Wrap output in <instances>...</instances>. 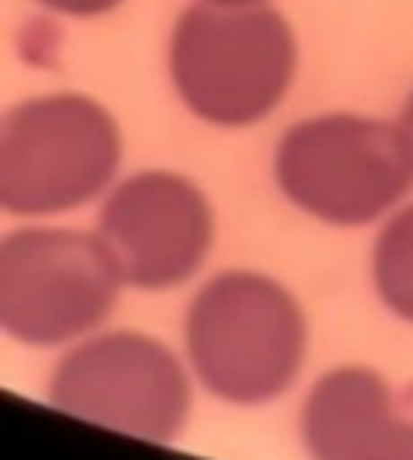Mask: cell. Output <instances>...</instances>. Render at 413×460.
I'll return each instance as SVG.
<instances>
[{"instance_id": "6da1fadb", "label": "cell", "mask_w": 413, "mask_h": 460, "mask_svg": "<svg viewBox=\"0 0 413 460\" xmlns=\"http://www.w3.org/2000/svg\"><path fill=\"white\" fill-rule=\"evenodd\" d=\"M305 356V309L269 273H212L183 309V359L194 385L226 406L277 402L302 377Z\"/></svg>"}, {"instance_id": "7a4b0ae2", "label": "cell", "mask_w": 413, "mask_h": 460, "mask_svg": "<svg viewBox=\"0 0 413 460\" xmlns=\"http://www.w3.org/2000/svg\"><path fill=\"white\" fill-rule=\"evenodd\" d=\"M298 68L291 25L269 4H190L169 40V79L183 108L223 129L262 122Z\"/></svg>"}, {"instance_id": "3957f363", "label": "cell", "mask_w": 413, "mask_h": 460, "mask_svg": "<svg viewBox=\"0 0 413 460\" xmlns=\"http://www.w3.org/2000/svg\"><path fill=\"white\" fill-rule=\"evenodd\" d=\"M287 205L316 223L356 230L388 219L413 190V147L399 122L327 111L294 122L273 151Z\"/></svg>"}, {"instance_id": "277c9868", "label": "cell", "mask_w": 413, "mask_h": 460, "mask_svg": "<svg viewBox=\"0 0 413 460\" xmlns=\"http://www.w3.org/2000/svg\"><path fill=\"white\" fill-rule=\"evenodd\" d=\"M119 165V122L86 93L29 97L0 122V208L7 216L50 219L101 201Z\"/></svg>"}, {"instance_id": "5b68a950", "label": "cell", "mask_w": 413, "mask_h": 460, "mask_svg": "<svg viewBox=\"0 0 413 460\" xmlns=\"http://www.w3.org/2000/svg\"><path fill=\"white\" fill-rule=\"evenodd\" d=\"M122 288L93 230L29 223L0 241V331L18 345H75L108 323Z\"/></svg>"}, {"instance_id": "8992f818", "label": "cell", "mask_w": 413, "mask_h": 460, "mask_svg": "<svg viewBox=\"0 0 413 460\" xmlns=\"http://www.w3.org/2000/svg\"><path fill=\"white\" fill-rule=\"evenodd\" d=\"M47 399L75 420L144 442H172L190 417L194 374L162 338L101 327L61 349Z\"/></svg>"}, {"instance_id": "52a82bcc", "label": "cell", "mask_w": 413, "mask_h": 460, "mask_svg": "<svg viewBox=\"0 0 413 460\" xmlns=\"http://www.w3.org/2000/svg\"><path fill=\"white\" fill-rule=\"evenodd\" d=\"M126 288L172 291L201 273L215 244L208 194L183 172L140 169L101 198L97 226Z\"/></svg>"}, {"instance_id": "ba28073f", "label": "cell", "mask_w": 413, "mask_h": 460, "mask_svg": "<svg viewBox=\"0 0 413 460\" xmlns=\"http://www.w3.org/2000/svg\"><path fill=\"white\" fill-rule=\"evenodd\" d=\"M298 431L309 460H413V413L381 370L341 363L302 399Z\"/></svg>"}, {"instance_id": "9c48e42d", "label": "cell", "mask_w": 413, "mask_h": 460, "mask_svg": "<svg viewBox=\"0 0 413 460\" xmlns=\"http://www.w3.org/2000/svg\"><path fill=\"white\" fill-rule=\"evenodd\" d=\"M370 284L395 320L413 323V201H402L388 219L377 223Z\"/></svg>"}, {"instance_id": "30bf717a", "label": "cell", "mask_w": 413, "mask_h": 460, "mask_svg": "<svg viewBox=\"0 0 413 460\" xmlns=\"http://www.w3.org/2000/svg\"><path fill=\"white\" fill-rule=\"evenodd\" d=\"M43 7L57 11V14H72V18H97V14H108L115 11L122 0H40Z\"/></svg>"}, {"instance_id": "8fae6325", "label": "cell", "mask_w": 413, "mask_h": 460, "mask_svg": "<svg viewBox=\"0 0 413 460\" xmlns=\"http://www.w3.org/2000/svg\"><path fill=\"white\" fill-rule=\"evenodd\" d=\"M399 126H402V133H406V140H409V147H413V93H409V101H406V108H402V115H399Z\"/></svg>"}, {"instance_id": "7c38bea8", "label": "cell", "mask_w": 413, "mask_h": 460, "mask_svg": "<svg viewBox=\"0 0 413 460\" xmlns=\"http://www.w3.org/2000/svg\"><path fill=\"white\" fill-rule=\"evenodd\" d=\"M212 4H266V0H212Z\"/></svg>"}]
</instances>
